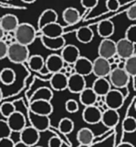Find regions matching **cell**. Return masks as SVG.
Wrapping results in <instances>:
<instances>
[{"label": "cell", "mask_w": 136, "mask_h": 147, "mask_svg": "<svg viewBox=\"0 0 136 147\" xmlns=\"http://www.w3.org/2000/svg\"><path fill=\"white\" fill-rule=\"evenodd\" d=\"M29 57L30 55L28 46L22 45L16 41L8 44L7 58L9 59L10 62L14 64H22L27 62Z\"/></svg>", "instance_id": "obj_1"}, {"label": "cell", "mask_w": 136, "mask_h": 147, "mask_svg": "<svg viewBox=\"0 0 136 147\" xmlns=\"http://www.w3.org/2000/svg\"><path fill=\"white\" fill-rule=\"evenodd\" d=\"M36 33V29L30 23H20L17 29L14 31V39L20 44L29 46L34 42Z\"/></svg>", "instance_id": "obj_2"}, {"label": "cell", "mask_w": 136, "mask_h": 147, "mask_svg": "<svg viewBox=\"0 0 136 147\" xmlns=\"http://www.w3.org/2000/svg\"><path fill=\"white\" fill-rule=\"evenodd\" d=\"M109 82L111 86H114L115 89H122L125 88L129 83L130 76L127 74L124 68H113L109 74Z\"/></svg>", "instance_id": "obj_3"}, {"label": "cell", "mask_w": 136, "mask_h": 147, "mask_svg": "<svg viewBox=\"0 0 136 147\" xmlns=\"http://www.w3.org/2000/svg\"><path fill=\"white\" fill-rule=\"evenodd\" d=\"M125 96L119 89H111L104 96V101L108 109L117 110L120 109L124 104Z\"/></svg>", "instance_id": "obj_4"}, {"label": "cell", "mask_w": 136, "mask_h": 147, "mask_svg": "<svg viewBox=\"0 0 136 147\" xmlns=\"http://www.w3.org/2000/svg\"><path fill=\"white\" fill-rule=\"evenodd\" d=\"M116 55L120 59H128L135 55V45L126 38H121L116 42Z\"/></svg>", "instance_id": "obj_5"}, {"label": "cell", "mask_w": 136, "mask_h": 147, "mask_svg": "<svg viewBox=\"0 0 136 147\" xmlns=\"http://www.w3.org/2000/svg\"><path fill=\"white\" fill-rule=\"evenodd\" d=\"M98 56L110 60L116 56V42L110 38L102 39L98 46Z\"/></svg>", "instance_id": "obj_6"}, {"label": "cell", "mask_w": 136, "mask_h": 147, "mask_svg": "<svg viewBox=\"0 0 136 147\" xmlns=\"http://www.w3.org/2000/svg\"><path fill=\"white\" fill-rule=\"evenodd\" d=\"M93 63V69H92V73L96 76L97 78H106L109 76L111 70V64L109 60L104 59L102 57L98 56L97 58L94 59L92 61Z\"/></svg>", "instance_id": "obj_7"}, {"label": "cell", "mask_w": 136, "mask_h": 147, "mask_svg": "<svg viewBox=\"0 0 136 147\" xmlns=\"http://www.w3.org/2000/svg\"><path fill=\"white\" fill-rule=\"evenodd\" d=\"M39 140H40V132L37 131L31 125L26 126L20 132V141H22L29 147L36 146Z\"/></svg>", "instance_id": "obj_8"}, {"label": "cell", "mask_w": 136, "mask_h": 147, "mask_svg": "<svg viewBox=\"0 0 136 147\" xmlns=\"http://www.w3.org/2000/svg\"><path fill=\"white\" fill-rule=\"evenodd\" d=\"M30 112L34 114L43 115V116H50L53 112V105L50 101L44 100H35L30 101Z\"/></svg>", "instance_id": "obj_9"}, {"label": "cell", "mask_w": 136, "mask_h": 147, "mask_svg": "<svg viewBox=\"0 0 136 147\" xmlns=\"http://www.w3.org/2000/svg\"><path fill=\"white\" fill-rule=\"evenodd\" d=\"M101 117L102 111L95 105L84 107L83 111H82V119L87 124L94 125V124L99 123L101 122Z\"/></svg>", "instance_id": "obj_10"}, {"label": "cell", "mask_w": 136, "mask_h": 147, "mask_svg": "<svg viewBox=\"0 0 136 147\" xmlns=\"http://www.w3.org/2000/svg\"><path fill=\"white\" fill-rule=\"evenodd\" d=\"M60 56L62 57L65 64L74 65V63L77 61L81 55H80V50L77 46H75L73 44H67L62 48Z\"/></svg>", "instance_id": "obj_11"}, {"label": "cell", "mask_w": 136, "mask_h": 147, "mask_svg": "<svg viewBox=\"0 0 136 147\" xmlns=\"http://www.w3.org/2000/svg\"><path fill=\"white\" fill-rule=\"evenodd\" d=\"M64 66L65 63L60 54H50L45 59V68L49 74L61 72Z\"/></svg>", "instance_id": "obj_12"}, {"label": "cell", "mask_w": 136, "mask_h": 147, "mask_svg": "<svg viewBox=\"0 0 136 147\" xmlns=\"http://www.w3.org/2000/svg\"><path fill=\"white\" fill-rule=\"evenodd\" d=\"M86 88L85 77L79 75L77 73H73L68 76V85L67 89L74 94H80Z\"/></svg>", "instance_id": "obj_13"}, {"label": "cell", "mask_w": 136, "mask_h": 147, "mask_svg": "<svg viewBox=\"0 0 136 147\" xmlns=\"http://www.w3.org/2000/svg\"><path fill=\"white\" fill-rule=\"evenodd\" d=\"M28 119L31 126L39 132H44L50 127V118L49 116H43V115L34 114L30 112L28 114Z\"/></svg>", "instance_id": "obj_14"}, {"label": "cell", "mask_w": 136, "mask_h": 147, "mask_svg": "<svg viewBox=\"0 0 136 147\" xmlns=\"http://www.w3.org/2000/svg\"><path fill=\"white\" fill-rule=\"evenodd\" d=\"M12 132H21L26 127V119L22 112L15 111L11 116L6 119Z\"/></svg>", "instance_id": "obj_15"}, {"label": "cell", "mask_w": 136, "mask_h": 147, "mask_svg": "<svg viewBox=\"0 0 136 147\" xmlns=\"http://www.w3.org/2000/svg\"><path fill=\"white\" fill-rule=\"evenodd\" d=\"M74 72L79 75L86 77V76L92 74V69H93V63L89 58L84 56H80L77 61L73 65Z\"/></svg>", "instance_id": "obj_16"}, {"label": "cell", "mask_w": 136, "mask_h": 147, "mask_svg": "<svg viewBox=\"0 0 136 147\" xmlns=\"http://www.w3.org/2000/svg\"><path fill=\"white\" fill-rule=\"evenodd\" d=\"M50 87L54 91H63L67 89L68 85V77L65 74L58 72V73L51 74V77L49 79Z\"/></svg>", "instance_id": "obj_17"}, {"label": "cell", "mask_w": 136, "mask_h": 147, "mask_svg": "<svg viewBox=\"0 0 136 147\" xmlns=\"http://www.w3.org/2000/svg\"><path fill=\"white\" fill-rule=\"evenodd\" d=\"M19 24V19L14 14H5L0 19V26L4 30V32L14 33Z\"/></svg>", "instance_id": "obj_18"}, {"label": "cell", "mask_w": 136, "mask_h": 147, "mask_svg": "<svg viewBox=\"0 0 136 147\" xmlns=\"http://www.w3.org/2000/svg\"><path fill=\"white\" fill-rule=\"evenodd\" d=\"M40 40L45 48L52 51L62 50L63 47L66 45V41L63 36L58 37V38H48V37H45L42 35L40 37Z\"/></svg>", "instance_id": "obj_19"}, {"label": "cell", "mask_w": 136, "mask_h": 147, "mask_svg": "<svg viewBox=\"0 0 136 147\" xmlns=\"http://www.w3.org/2000/svg\"><path fill=\"white\" fill-rule=\"evenodd\" d=\"M57 20H58V14H57V12L54 9L49 8V9L44 10L38 18V22H37L38 29L41 30L44 26L57 22Z\"/></svg>", "instance_id": "obj_20"}, {"label": "cell", "mask_w": 136, "mask_h": 147, "mask_svg": "<svg viewBox=\"0 0 136 147\" xmlns=\"http://www.w3.org/2000/svg\"><path fill=\"white\" fill-rule=\"evenodd\" d=\"M40 31L43 36L45 37H48V38H58V37L63 36L64 28L58 22H54V23H51L44 26Z\"/></svg>", "instance_id": "obj_21"}, {"label": "cell", "mask_w": 136, "mask_h": 147, "mask_svg": "<svg viewBox=\"0 0 136 147\" xmlns=\"http://www.w3.org/2000/svg\"><path fill=\"white\" fill-rule=\"evenodd\" d=\"M92 89L99 97H104L111 90V84L107 78H96L92 84Z\"/></svg>", "instance_id": "obj_22"}, {"label": "cell", "mask_w": 136, "mask_h": 147, "mask_svg": "<svg viewBox=\"0 0 136 147\" xmlns=\"http://www.w3.org/2000/svg\"><path fill=\"white\" fill-rule=\"evenodd\" d=\"M119 121V113L117 110L107 109L102 112L101 123L107 128H113L117 125Z\"/></svg>", "instance_id": "obj_23"}, {"label": "cell", "mask_w": 136, "mask_h": 147, "mask_svg": "<svg viewBox=\"0 0 136 147\" xmlns=\"http://www.w3.org/2000/svg\"><path fill=\"white\" fill-rule=\"evenodd\" d=\"M98 96L96 95V93L93 91V89L91 87H86L79 94V101L83 106H92L95 105L97 102Z\"/></svg>", "instance_id": "obj_24"}, {"label": "cell", "mask_w": 136, "mask_h": 147, "mask_svg": "<svg viewBox=\"0 0 136 147\" xmlns=\"http://www.w3.org/2000/svg\"><path fill=\"white\" fill-rule=\"evenodd\" d=\"M76 139L82 146H89L92 144L94 140V133L90 128L83 127L78 130L76 134Z\"/></svg>", "instance_id": "obj_25"}, {"label": "cell", "mask_w": 136, "mask_h": 147, "mask_svg": "<svg viewBox=\"0 0 136 147\" xmlns=\"http://www.w3.org/2000/svg\"><path fill=\"white\" fill-rule=\"evenodd\" d=\"M115 31V26L113 22L110 20H103V21L99 22L97 25V32L98 35L101 37L102 39L110 38L113 35Z\"/></svg>", "instance_id": "obj_26"}, {"label": "cell", "mask_w": 136, "mask_h": 147, "mask_svg": "<svg viewBox=\"0 0 136 147\" xmlns=\"http://www.w3.org/2000/svg\"><path fill=\"white\" fill-rule=\"evenodd\" d=\"M80 12L74 7H67L63 10L62 18L67 25H73L80 20Z\"/></svg>", "instance_id": "obj_27"}, {"label": "cell", "mask_w": 136, "mask_h": 147, "mask_svg": "<svg viewBox=\"0 0 136 147\" xmlns=\"http://www.w3.org/2000/svg\"><path fill=\"white\" fill-rule=\"evenodd\" d=\"M28 67L35 72H39V73L43 74V70H46L45 68V59L43 58L41 55L35 54L29 57L27 61Z\"/></svg>", "instance_id": "obj_28"}, {"label": "cell", "mask_w": 136, "mask_h": 147, "mask_svg": "<svg viewBox=\"0 0 136 147\" xmlns=\"http://www.w3.org/2000/svg\"><path fill=\"white\" fill-rule=\"evenodd\" d=\"M53 98V90L46 86L39 87L35 90V92L31 96V101L35 100H44V101H50Z\"/></svg>", "instance_id": "obj_29"}, {"label": "cell", "mask_w": 136, "mask_h": 147, "mask_svg": "<svg viewBox=\"0 0 136 147\" xmlns=\"http://www.w3.org/2000/svg\"><path fill=\"white\" fill-rule=\"evenodd\" d=\"M94 38V33L93 30L91 28L87 27V26H84V27L79 28L76 31V39L79 41L80 43H83V44H87L90 43Z\"/></svg>", "instance_id": "obj_30"}, {"label": "cell", "mask_w": 136, "mask_h": 147, "mask_svg": "<svg viewBox=\"0 0 136 147\" xmlns=\"http://www.w3.org/2000/svg\"><path fill=\"white\" fill-rule=\"evenodd\" d=\"M16 80V73L12 68L5 67L0 71V81L4 85H12Z\"/></svg>", "instance_id": "obj_31"}, {"label": "cell", "mask_w": 136, "mask_h": 147, "mask_svg": "<svg viewBox=\"0 0 136 147\" xmlns=\"http://www.w3.org/2000/svg\"><path fill=\"white\" fill-rule=\"evenodd\" d=\"M58 130L63 134H69L74 130V122L68 117L60 119L58 123Z\"/></svg>", "instance_id": "obj_32"}, {"label": "cell", "mask_w": 136, "mask_h": 147, "mask_svg": "<svg viewBox=\"0 0 136 147\" xmlns=\"http://www.w3.org/2000/svg\"><path fill=\"white\" fill-rule=\"evenodd\" d=\"M124 70L130 77H136V54L124 60Z\"/></svg>", "instance_id": "obj_33"}, {"label": "cell", "mask_w": 136, "mask_h": 147, "mask_svg": "<svg viewBox=\"0 0 136 147\" xmlns=\"http://www.w3.org/2000/svg\"><path fill=\"white\" fill-rule=\"evenodd\" d=\"M122 128L126 133H133L136 131V118L132 116L126 117L122 122Z\"/></svg>", "instance_id": "obj_34"}, {"label": "cell", "mask_w": 136, "mask_h": 147, "mask_svg": "<svg viewBox=\"0 0 136 147\" xmlns=\"http://www.w3.org/2000/svg\"><path fill=\"white\" fill-rule=\"evenodd\" d=\"M15 111H16L15 106H14V104L11 102H4V103H2L1 106H0V113H1L2 116L4 118H6V119L9 116H11Z\"/></svg>", "instance_id": "obj_35"}, {"label": "cell", "mask_w": 136, "mask_h": 147, "mask_svg": "<svg viewBox=\"0 0 136 147\" xmlns=\"http://www.w3.org/2000/svg\"><path fill=\"white\" fill-rule=\"evenodd\" d=\"M11 129L8 125L7 121L3 119H0V139L4 138H10L11 136Z\"/></svg>", "instance_id": "obj_36"}, {"label": "cell", "mask_w": 136, "mask_h": 147, "mask_svg": "<svg viewBox=\"0 0 136 147\" xmlns=\"http://www.w3.org/2000/svg\"><path fill=\"white\" fill-rule=\"evenodd\" d=\"M125 38L134 45L136 44V24H132L127 28L125 31Z\"/></svg>", "instance_id": "obj_37"}, {"label": "cell", "mask_w": 136, "mask_h": 147, "mask_svg": "<svg viewBox=\"0 0 136 147\" xmlns=\"http://www.w3.org/2000/svg\"><path fill=\"white\" fill-rule=\"evenodd\" d=\"M65 109L68 113H76L79 110V104L74 99H68L65 102Z\"/></svg>", "instance_id": "obj_38"}, {"label": "cell", "mask_w": 136, "mask_h": 147, "mask_svg": "<svg viewBox=\"0 0 136 147\" xmlns=\"http://www.w3.org/2000/svg\"><path fill=\"white\" fill-rule=\"evenodd\" d=\"M106 8L108 11L115 12L120 7V2L119 0H106Z\"/></svg>", "instance_id": "obj_39"}, {"label": "cell", "mask_w": 136, "mask_h": 147, "mask_svg": "<svg viewBox=\"0 0 136 147\" xmlns=\"http://www.w3.org/2000/svg\"><path fill=\"white\" fill-rule=\"evenodd\" d=\"M47 145H48V147H62L63 141L58 136H52L51 138H49Z\"/></svg>", "instance_id": "obj_40"}, {"label": "cell", "mask_w": 136, "mask_h": 147, "mask_svg": "<svg viewBox=\"0 0 136 147\" xmlns=\"http://www.w3.org/2000/svg\"><path fill=\"white\" fill-rule=\"evenodd\" d=\"M8 44L4 40H0V60L7 57Z\"/></svg>", "instance_id": "obj_41"}, {"label": "cell", "mask_w": 136, "mask_h": 147, "mask_svg": "<svg viewBox=\"0 0 136 147\" xmlns=\"http://www.w3.org/2000/svg\"><path fill=\"white\" fill-rule=\"evenodd\" d=\"M80 3L86 9H92L95 6H97L98 0H80Z\"/></svg>", "instance_id": "obj_42"}, {"label": "cell", "mask_w": 136, "mask_h": 147, "mask_svg": "<svg viewBox=\"0 0 136 147\" xmlns=\"http://www.w3.org/2000/svg\"><path fill=\"white\" fill-rule=\"evenodd\" d=\"M126 16L131 21H136V4L130 6L126 11Z\"/></svg>", "instance_id": "obj_43"}, {"label": "cell", "mask_w": 136, "mask_h": 147, "mask_svg": "<svg viewBox=\"0 0 136 147\" xmlns=\"http://www.w3.org/2000/svg\"><path fill=\"white\" fill-rule=\"evenodd\" d=\"M15 142L11 138H4L0 139V147H14Z\"/></svg>", "instance_id": "obj_44"}, {"label": "cell", "mask_w": 136, "mask_h": 147, "mask_svg": "<svg viewBox=\"0 0 136 147\" xmlns=\"http://www.w3.org/2000/svg\"><path fill=\"white\" fill-rule=\"evenodd\" d=\"M116 147H135L132 143L130 142H121L120 144H118V146Z\"/></svg>", "instance_id": "obj_45"}, {"label": "cell", "mask_w": 136, "mask_h": 147, "mask_svg": "<svg viewBox=\"0 0 136 147\" xmlns=\"http://www.w3.org/2000/svg\"><path fill=\"white\" fill-rule=\"evenodd\" d=\"M14 147H29V146L26 145V144L23 143L22 141H18V142H16V143H15Z\"/></svg>", "instance_id": "obj_46"}, {"label": "cell", "mask_w": 136, "mask_h": 147, "mask_svg": "<svg viewBox=\"0 0 136 147\" xmlns=\"http://www.w3.org/2000/svg\"><path fill=\"white\" fill-rule=\"evenodd\" d=\"M4 35H5V32H4V30L2 29L1 26H0V40H3Z\"/></svg>", "instance_id": "obj_47"}, {"label": "cell", "mask_w": 136, "mask_h": 147, "mask_svg": "<svg viewBox=\"0 0 136 147\" xmlns=\"http://www.w3.org/2000/svg\"><path fill=\"white\" fill-rule=\"evenodd\" d=\"M22 2H24V3H26V4H31V3H33V2H35L36 0H21Z\"/></svg>", "instance_id": "obj_48"}, {"label": "cell", "mask_w": 136, "mask_h": 147, "mask_svg": "<svg viewBox=\"0 0 136 147\" xmlns=\"http://www.w3.org/2000/svg\"><path fill=\"white\" fill-rule=\"evenodd\" d=\"M2 99H3V92H2V89L0 87V102H1Z\"/></svg>", "instance_id": "obj_49"}, {"label": "cell", "mask_w": 136, "mask_h": 147, "mask_svg": "<svg viewBox=\"0 0 136 147\" xmlns=\"http://www.w3.org/2000/svg\"><path fill=\"white\" fill-rule=\"evenodd\" d=\"M134 109H135V111H136V101H135V103H134Z\"/></svg>", "instance_id": "obj_50"}, {"label": "cell", "mask_w": 136, "mask_h": 147, "mask_svg": "<svg viewBox=\"0 0 136 147\" xmlns=\"http://www.w3.org/2000/svg\"><path fill=\"white\" fill-rule=\"evenodd\" d=\"M34 147H43V146H37V145H36V146H34Z\"/></svg>", "instance_id": "obj_51"}]
</instances>
